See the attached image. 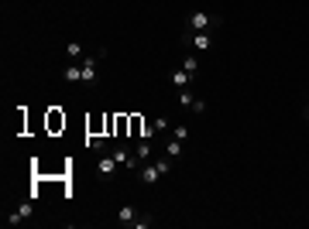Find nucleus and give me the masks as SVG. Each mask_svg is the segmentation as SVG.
I'll return each instance as SVG.
<instances>
[{
	"label": "nucleus",
	"mask_w": 309,
	"mask_h": 229,
	"mask_svg": "<svg viewBox=\"0 0 309 229\" xmlns=\"http://www.w3.org/2000/svg\"><path fill=\"white\" fill-rule=\"evenodd\" d=\"M103 58H107V48H100L96 55H86V58H83V65H79V69H83V82H86V86H96V79H100L96 72H100Z\"/></svg>",
	"instance_id": "1"
},
{
	"label": "nucleus",
	"mask_w": 309,
	"mask_h": 229,
	"mask_svg": "<svg viewBox=\"0 0 309 229\" xmlns=\"http://www.w3.org/2000/svg\"><path fill=\"white\" fill-rule=\"evenodd\" d=\"M117 168H120V161H117L110 151H103V154H100V161H96V178H100L103 185H110V181H113V174H117Z\"/></svg>",
	"instance_id": "2"
},
{
	"label": "nucleus",
	"mask_w": 309,
	"mask_h": 229,
	"mask_svg": "<svg viewBox=\"0 0 309 229\" xmlns=\"http://www.w3.org/2000/svg\"><path fill=\"white\" fill-rule=\"evenodd\" d=\"M217 28H220L217 14H206V11H193L189 14V31H217Z\"/></svg>",
	"instance_id": "3"
},
{
	"label": "nucleus",
	"mask_w": 309,
	"mask_h": 229,
	"mask_svg": "<svg viewBox=\"0 0 309 229\" xmlns=\"http://www.w3.org/2000/svg\"><path fill=\"white\" fill-rule=\"evenodd\" d=\"M134 174H137V181H141V185H158V181L165 178V174H162V168L154 164V161H144Z\"/></svg>",
	"instance_id": "4"
},
{
	"label": "nucleus",
	"mask_w": 309,
	"mask_h": 229,
	"mask_svg": "<svg viewBox=\"0 0 309 229\" xmlns=\"http://www.w3.org/2000/svg\"><path fill=\"white\" fill-rule=\"evenodd\" d=\"M182 41H186L189 48H196V52H210V48H213V31H189Z\"/></svg>",
	"instance_id": "5"
},
{
	"label": "nucleus",
	"mask_w": 309,
	"mask_h": 229,
	"mask_svg": "<svg viewBox=\"0 0 309 229\" xmlns=\"http://www.w3.org/2000/svg\"><path fill=\"white\" fill-rule=\"evenodd\" d=\"M31 212H35V202H24L18 212H11V215H7V226H21L24 219H31Z\"/></svg>",
	"instance_id": "6"
},
{
	"label": "nucleus",
	"mask_w": 309,
	"mask_h": 229,
	"mask_svg": "<svg viewBox=\"0 0 309 229\" xmlns=\"http://www.w3.org/2000/svg\"><path fill=\"white\" fill-rule=\"evenodd\" d=\"M86 147H89V151H96V154H103V151H110V140H107V137H100V134H89V137H86Z\"/></svg>",
	"instance_id": "7"
},
{
	"label": "nucleus",
	"mask_w": 309,
	"mask_h": 229,
	"mask_svg": "<svg viewBox=\"0 0 309 229\" xmlns=\"http://www.w3.org/2000/svg\"><path fill=\"white\" fill-rule=\"evenodd\" d=\"M137 215H141V212H137L134 205H124V209L117 212V222H120V226H134V222H137Z\"/></svg>",
	"instance_id": "8"
},
{
	"label": "nucleus",
	"mask_w": 309,
	"mask_h": 229,
	"mask_svg": "<svg viewBox=\"0 0 309 229\" xmlns=\"http://www.w3.org/2000/svg\"><path fill=\"white\" fill-rule=\"evenodd\" d=\"M193 82V72H186V69H172V86L176 89H186Z\"/></svg>",
	"instance_id": "9"
},
{
	"label": "nucleus",
	"mask_w": 309,
	"mask_h": 229,
	"mask_svg": "<svg viewBox=\"0 0 309 229\" xmlns=\"http://www.w3.org/2000/svg\"><path fill=\"white\" fill-rule=\"evenodd\" d=\"M165 154H169L172 161H179V157H182V140H176V137H169V144H165Z\"/></svg>",
	"instance_id": "10"
},
{
	"label": "nucleus",
	"mask_w": 309,
	"mask_h": 229,
	"mask_svg": "<svg viewBox=\"0 0 309 229\" xmlns=\"http://www.w3.org/2000/svg\"><path fill=\"white\" fill-rule=\"evenodd\" d=\"M134 151H137V157H141V161H151V140H144V137H141Z\"/></svg>",
	"instance_id": "11"
},
{
	"label": "nucleus",
	"mask_w": 309,
	"mask_h": 229,
	"mask_svg": "<svg viewBox=\"0 0 309 229\" xmlns=\"http://www.w3.org/2000/svg\"><path fill=\"white\" fill-rule=\"evenodd\" d=\"M66 55H69V58H83V45H79V41H69V45H66Z\"/></svg>",
	"instance_id": "12"
},
{
	"label": "nucleus",
	"mask_w": 309,
	"mask_h": 229,
	"mask_svg": "<svg viewBox=\"0 0 309 229\" xmlns=\"http://www.w3.org/2000/svg\"><path fill=\"white\" fill-rule=\"evenodd\" d=\"M172 137H176V140H182V144H186V140H189V127H186V123H179V127H176V130H172Z\"/></svg>",
	"instance_id": "13"
},
{
	"label": "nucleus",
	"mask_w": 309,
	"mask_h": 229,
	"mask_svg": "<svg viewBox=\"0 0 309 229\" xmlns=\"http://www.w3.org/2000/svg\"><path fill=\"white\" fill-rule=\"evenodd\" d=\"M151 226H154V219H151V215H144V212H141V215H137V222H134V229H151Z\"/></svg>",
	"instance_id": "14"
},
{
	"label": "nucleus",
	"mask_w": 309,
	"mask_h": 229,
	"mask_svg": "<svg viewBox=\"0 0 309 229\" xmlns=\"http://www.w3.org/2000/svg\"><path fill=\"white\" fill-rule=\"evenodd\" d=\"M182 69H186V72H193V76H196V72H199V58H196V55H189V58H186V65H182Z\"/></svg>",
	"instance_id": "15"
},
{
	"label": "nucleus",
	"mask_w": 309,
	"mask_h": 229,
	"mask_svg": "<svg viewBox=\"0 0 309 229\" xmlns=\"http://www.w3.org/2000/svg\"><path fill=\"white\" fill-rule=\"evenodd\" d=\"M66 79H69V82H76V79H83V69H79V65H72V69H66Z\"/></svg>",
	"instance_id": "16"
},
{
	"label": "nucleus",
	"mask_w": 309,
	"mask_h": 229,
	"mask_svg": "<svg viewBox=\"0 0 309 229\" xmlns=\"http://www.w3.org/2000/svg\"><path fill=\"white\" fill-rule=\"evenodd\" d=\"M302 116H306V120H309V103H306V110H302Z\"/></svg>",
	"instance_id": "17"
}]
</instances>
